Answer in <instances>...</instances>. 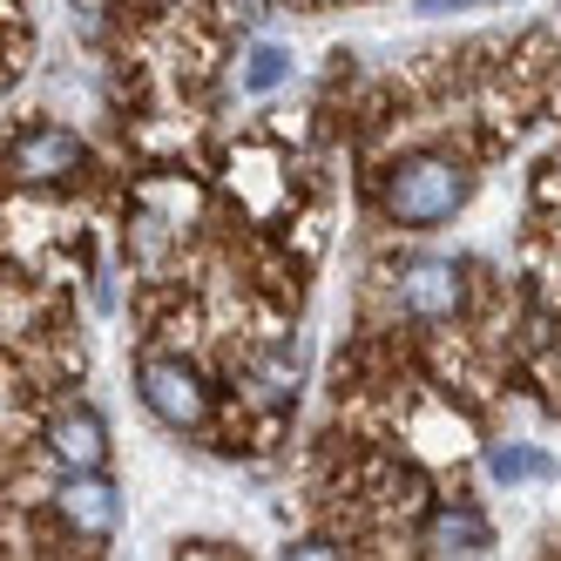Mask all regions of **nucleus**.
<instances>
[{
  "mask_svg": "<svg viewBox=\"0 0 561 561\" xmlns=\"http://www.w3.org/2000/svg\"><path fill=\"white\" fill-rule=\"evenodd\" d=\"M473 196V170L454 163V156H413V163H399L379 190V204L399 230H439L460 204Z\"/></svg>",
  "mask_w": 561,
  "mask_h": 561,
  "instance_id": "obj_1",
  "label": "nucleus"
},
{
  "mask_svg": "<svg viewBox=\"0 0 561 561\" xmlns=\"http://www.w3.org/2000/svg\"><path fill=\"white\" fill-rule=\"evenodd\" d=\"M142 399H149V413L163 426H204L210 420V392L183 358H149L142 366Z\"/></svg>",
  "mask_w": 561,
  "mask_h": 561,
  "instance_id": "obj_2",
  "label": "nucleus"
},
{
  "mask_svg": "<svg viewBox=\"0 0 561 561\" xmlns=\"http://www.w3.org/2000/svg\"><path fill=\"white\" fill-rule=\"evenodd\" d=\"M392 298H399L407 318H454L460 298H467V285H460V271L447 257H413L407 271L392 277Z\"/></svg>",
  "mask_w": 561,
  "mask_h": 561,
  "instance_id": "obj_3",
  "label": "nucleus"
},
{
  "mask_svg": "<svg viewBox=\"0 0 561 561\" xmlns=\"http://www.w3.org/2000/svg\"><path fill=\"white\" fill-rule=\"evenodd\" d=\"M8 163H14L21 183H61V176H75V163H82V142L68 129H27L8 149Z\"/></svg>",
  "mask_w": 561,
  "mask_h": 561,
  "instance_id": "obj_4",
  "label": "nucleus"
},
{
  "mask_svg": "<svg viewBox=\"0 0 561 561\" xmlns=\"http://www.w3.org/2000/svg\"><path fill=\"white\" fill-rule=\"evenodd\" d=\"M48 454H55L68 473H95V467L108 460V426H102L89 407H75V413H61V420L48 426Z\"/></svg>",
  "mask_w": 561,
  "mask_h": 561,
  "instance_id": "obj_5",
  "label": "nucleus"
},
{
  "mask_svg": "<svg viewBox=\"0 0 561 561\" xmlns=\"http://www.w3.org/2000/svg\"><path fill=\"white\" fill-rule=\"evenodd\" d=\"M61 514H68V528H75V535H108V528H115V514H123V501H115L108 480L75 473L68 488H61Z\"/></svg>",
  "mask_w": 561,
  "mask_h": 561,
  "instance_id": "obj_6",
  "label": "nucleus"
},
{
  "mask_svg": "<svg viewBox=\"0 0 561 561\" xmlns=\"http://www.w3.org/2000/svg\"><path fill=\"white\" fill-rule=\"evenodd\" d=\"M433 554H480V548H488L494 541V528H488V520H480L473 507H439L433 520H426V535H420Z\"/></svg>",
  "mask_w": 561,
  "mask_h": 561,
  "instance_id": "obj_7",
  "label": "nucleus"
},
{
  "mask_svg": "<svg viewBox=\"0 0 561 561\" xmlns=\"http://www.w3.org/2000/svg\"><path fill=\"white\" fill-rule=\"evenodd\" d=\"M488 473L501 488H520V480H554V460L548 454H528V447H494L488 454Z\"/></svg>",
  "mask_w": 561,
  "mask_h": 561,
  "instance_id": "obj_8",
  "label": "nucleus"
},
{
  "mask_svg": "<svg viewBox=\"0 0 561 561\" xmlns=\"http://www.w3.org/2000/svg\"><path fill=\"white\" fill-rule=\"evenodd\" d=\"M285 75H291V55H285V48H271V42H257V48H251V68H244V89L264 95V89L285 82Z\"/></svg>",
  "mask_w": 561,
  "mask_h": 561,
  "instance_id": "obj_9",
  "label": "nucleus"
},
{
  "mask_svg": "<svg viewBox=\"0 0 561 561\" xmlns=\"http://www.w3.org/2000/svg\"><path fill=\"white\" fill-rule=\"evenodd\" d=\"M420 14H447V8H480V0H413Z\"/></svg>",
  "mask_w": 561,
  "mask_h": 561,
  "instance_id": "obj_10",
  "label": "nucleus"
}]
</instances>
